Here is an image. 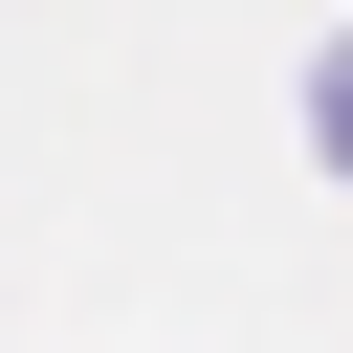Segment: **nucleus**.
<instances>
[{"instance_id":"nucleus-1","label":"nucleus","mask_w":353,"mask_h":353,"mask_svg":"<svg viewBox=\"0 0 353 353\" xmlns=\"http://www.w3.org/2000/svg\"><path fill=\"white\" fill-rule=\"evenodd\" d=\"M309 154H331V176H353V22H331V44H309Z\"/></svg>"}]
</instances>
